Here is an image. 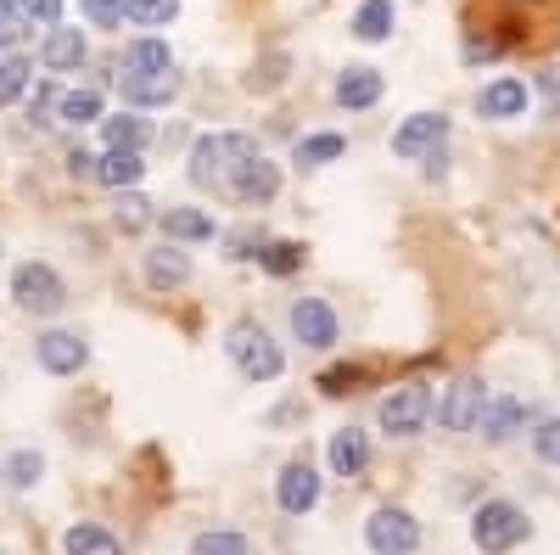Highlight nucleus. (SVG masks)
<instances>
[{"label":"nucleus","mask_w":560,"mask_h":555,"mask_svg":"<svg viewBox=\"0 0 560 555\" xmlns=\"http://www.w3.org/2000/svg\"><path fill=\"white\" fill-rule=\"evenodd\" d=\"M224 354L236 359V370L247 382H275L280 370H287V354H280V343L264 332V326H253V320H236V326L224 332Z\"/></svg>","instance_id":"1"},{"label":"nucleus","mask_w":560,"mask_h":555,"mask_svg":"<svg viewBox=\"0 0 560 555\" xmlns=\"http://www.w3.org/2000/svg\"><path fill=\"white\" fill-rule=\"evenodd\" d=\"M527 533H533L527 511H522V505H510V499H488L482 511L471 517V539H477L482 555H510Z\"/></svg>","instance_id":"2"},{"label":"nucleus","mask_w":560,"mask_h":555,"mask_svg":"<svg viewBox=\"0 0 560 555\" xmlns=\"http://www.w3.org/2000/svg\"><path fill=\"white\" fill-rule=\"evenodd\" d=\"M253 152H258V147L247 141V135H236V129L202 135V141L191 147V180H197V185H213V192H219V185H224V174L236 169L242 158H253Z\"/></svg>","instance_id":"3"},{"label":"nucleus","mask_w":560,"mask_h":555,"mask_svg":"<svg viewBox=\"0 0 560 555\" xmlns=\"http://www.w3.org/2000/svg\"><path fill=\"white\" fill-rule=\"evenodd\" d=\"M12 298L23 314H62L68 303V287L51 264H18L12 269Z\"/></svg>","instance_id":"4"},{"label":"nucleus","mask_w":560,"mask_h":555,"mask_svg":"<svg viewBox=\"0 0 560 555\" xmlns=\"http://www.w3.org/2000/svg\"><path fill=\"white\" fill-rule=\"evenodd\" d=\"M427 415H432V388L427 382H404V388H393L382 398L376 421H382L387 438H415L420 427H427Z\"/></svg>","instance_id":"5"},{"label":"nucleus","mask_w":560,"mask_h":555,"mask_svg":"<svg viewBox=\"0 0 560 555\" xmlns=\"http://www.w3.org/2000/svg\"><path fill=\"white\" fill-rule=\"evenodd\" d=\"M224 197H236L242 208H264L275 192H280V169L264 158V152H253V158H242L236 169L224 174V185H219Z\"/></svg>","instance_id":"6"},{"label":"nucleus","mask_w":560,"mask_h":555,"mask_svg":"<svg viewBox=\"0 0 560 555\" xmlns=\"http://www.w3.org/2000/svg\"><path fill=\"white\" fill-rule=\"evenodd\" d=\"M364 544L376 555H415L420 550V522L409 511H398V505H382V511H370V522H364Z\"/></svg>","instance_id":"7"},{"label":"nucleus","mask_w":560,"mask_h":555,"mask_svg":"<svg viewBox=\"0 0 560 555\" xmlns=\"http://www.w3.org/2000/svg\"><path fill=\"white\" fill-rule=\"evenodd\" d=\"M482 404H488V388H482L477 377H459V382L443 393V404H438V427H443V432H471L477 415H482Z\"/></svg>","instance_id":"8"},{"label":"nucleus","mask_w":560,"mask_h":555,"mask_svg":"<svg viewBox=\"0 0 560 555\" xmlns=\"http://www.w3.org/2000/svg\"><path fill=\"white\" fill-rule=\"evenodd\" d=\"M275 505L287 517H308L314 505H319V472L308 466V460H292V466L275 477Z\"/></svg>","instance_id":"9"},{"label":"nucleus","mask_w":560,"mask_h":555,"mask_svg":"<svg viewBox=\"0 0 560 555\" xmlns=\"http://www.w3.org/2000/svg\"><path fill=\"white\" fill-rule=\"evenodd\" d=\"M443 135H448V118H443V113H409V118L393 129V152H398V158H427Z\"/></svg>","instance_id":"10"},{"label":"nucleus","mask_w":560,"mask_h":555,"mask_svg":"<svg viewBox=\"0 0 560 555\" xmlns=\"http://www.w3.org/2000/svg\"><path fill=\"white\" fill-rule=\"evenodd\" d=\"M34 359L51 370V377H79L84 359H90V348H84L79 332H45V337L34 343Z\"/></svg>","instance_id":"11"},{"label":"nucleus","mask_w":560,"mask_h":555,"mask_svg":"<svg viewBox=\"0 0 560 555\" xmlns=\"http://www.w3.org/2000/svg\"><path fill=\"white\" fill-rule=\"evenodd\" d=\"M292 332L303 348H331L337 343V314L325 298H298L292 303Z\"/></svg>","instance_id":"12"},{"label":"nucleus","mask_w":560,"mask_h":555,"mask_svg":"<svg viewBox=\"0 0 560 555\" xmlns=\"http://www.w3.org/2000/svg\"><path fill=\"white\" fill-rule=\"evenodd\" d=\"M179 96V73L163 68V73H124V107H168Z\"/></svg>","instance_id":"13"},{"label":"nucleus","mask_w":560,"mask_h":555,"mask_svg":"<svg viewBox=\"0 0 560 555\" xmlns=\"http://www.w3.org/2000/svg\"><path fill=\"white\" fill-rule=\"evenodd\" d=\"M522 421H527V404H522V398H488L482 415H477V432H482L488 443H510Z\"/></svg>","instance_id":"14"},{"label":"nucleus","mask_w":560,"mask_h":555,"mask_svg":"<svg viewBox=\"0 0 560 555\" xmlns=\"http://www.w3.org/2000/svg\"><path fill=\"white\" fill-rule=\"evenodd\" d=\"M325 460H331L337 477H359V472L370 466V438H364L359 427H342V432H331V449H325Z\"/></svg>","instance_id":"15"},{"label":"nucleus","mask_w":560,"mask_h":555,"mask_svg":"<svg viewBox=\"0 0 560 555\" xmlns=\"http://www.w3.org/2000/svg\"><path fill=\"white\" fill-rule=\"evenodd\" d=\"M477 113L482 118H522L527 113V84L522 79H493L477 96Z\"/></svg>","instance_id":"16"},{"label":"nucleus","mask_w":560,"mask_h":555,"mask_svg":"<svg viewBox=\"0 0 560 555\" xmlns=\"http://www.w3.org/2000/svg\"><path fill=\"white\" fill-rule=\"evenodd\" d=\"M102 141L113 147V152H140L152 141V124L140 118L135 107H124V113H113V118H102Z\"/></svg>","instance_id":"17"},{"label":"nucleus","mask_w":560,"mask_h":555,"mask_svg":"<svg viewBox=\"0 0 560 555\" xmlns=\"http://www.w3.org/2000/svg\"><path fill=\"white\" fill-rule=\"evenodd\" d=\"M147 281H152L158 292L191 281V258L179 253V242H168V247H152V253H147Z\"/></svg>","instance_id":"18"},{"label":"nucleus","mask_w":560,"mask_h":555,"mask_svg":"<svg viewBox=\"0 0 560 555\" xmlns=\"http://www.w3.org/2000/svg\"><path fill=\"white\" fill-rule=\"evenodd\" d=\"M90 174H96L102 185H107V192H129V185H140V174H147V163H140V152H102L96 158V169H90Z\"/></svg>","instance_id":"19"},{"label":"nucleus","mask_w":560,"mask_h":555,"mask_svg":"<svg viewBox=\"0 0 560 555\" xmlns=\"http://www.w3.org/2000/svg\"><path fill=\"white\" fill-rule=\"evenodd\" d=\"M158 224L168 242H213V230H219L213 213H202V208H168Z\"/></svg>","instance_id":"20"},{"label":"nucleus","mask_w":560,"mask_h":555,"mask_svg":"<svg viewBox=\"0 0 560 555\" xmlns=\"http://www.w3.org/2000/svg\"><path fill=\"white\" fill-rule=\"evenodd\" d=\"M337 102L353 107V113H359V107H376V102H382V73H376V68H348V73L337 79Z\"/></svg>","instance_id":"21"},{"label":"nucleus","mask_w":560,"mask_h":555,"mask_svg":"<svg viewBox=\"0 0 560 555\" xmlns=\"http://www.w3.org/2000/svg\"><path fill=\"white\" fill-rule=\"evenodd\" d=\"M62 550H68V555H124L118 533H107L102 522H79V528H68V533H62Z\"/></svg>","instance_id":"22"},{"label":"nucleus","mask_w":560,"mask_h":555,"mask_svg":"<svg viewBox=\"0 0 560 555\" xmlns=\"http://www.w3.org/2000/svg\"><path fill=\"white\" fill-rule=\"evenodd\" d=\"M39 57H45V68H79L84 62V34L51 23V34H45V45H39Z\"/></svg>","instance_id":"23"},{"label":"nucleus","mask_w":560,"mask_h":555,"mask_svg":"<svg viewBox=\"0 0 560 555\" xmlns=\"http://www.w3.org/2000/svg\"><path fill=\"white\" fill-rule=\"evenodd\" d=\"M163 68H174V57H168V39H135L129 51H124V73H163Z\"/></svg>","instance_id":"24"},{"label":"nucleus","mask_w":560,"mask_h":555,"mask_svg":"<svg viewBox=\"0 0 560 555\" xmlns=\"http://www.w3.org/2000/svg\"><path fill=\"white\" fill-rule=\"evenodd\" d=\"M393 23H398L393 0H364V7L353 12V34H359V39H370V45L387 39V34H393Z\"/></svg>","instance_id":"25"},{"label":"nucleus","mask_w":560,"mask_h":555,"mask_svg":"<svg viewBox=\"0 0 560 555\" xmlns=\"http://www.w3.org/2000/svg\"><path fill=\"white\" fill-rule=\"evenodd\" d=\"M57 118L62 124H102V90H68V96H57Z\"/></svg>","instance_id":"26"},{"label":"nucleus","mask_w":560,"mask_h":555,"mask_svg":"<svg viewBox=\"0 0 560 555\" xmlns=\"http://www.w3.org/2000/svg\"><path fill=\"white\" fill-rule=\"evenodd\" d=\"M342 152H348V141H342V135H303L292 158H298L303 169H319V163H337Z\"/></svg>","instance_id":"27"},{"label":"nucleus","mask_w":560,"mask_h":555,"mask_svg":"<svg viewBox=\"0 0 560 555\" xmlns=\"http://www.w3.org/2000/svg\"><path fill=\"white\" fill-rule=\"evenodd\" d=\"M124 18L135 28H163L179 18V0H124Z\"/></svg>","instance_id":"28"},{"label":"nucleus","mask_w":560,"mask_h":555,"mask_svg":"<svg viewBox=\"0 0 560 555\" xmlns=\"http://www.w3.org/2000/svg\"><path fill=\"white\" fill-rule=\"evenodd\" d=\"M258 264H264L269 275H292V269L303 264V247H298V242H264V247H258Z\"/></svg>","instance_id":"29"},{"label":"nucleus","mask_w":560,"mask_h":555,"mask_svg":"<svg viewBox=\"0 0 560 555\" xmlns=\"http://www.w3.org/2000/svg\"><path fill=\"white\" fill-rule=\"evenodd\" d=\"M191 555H247V539H242V533H230V528H219V533H197V539H191Z\"/></svg>","instance_id":"30"},{"label":"nucleus","mask_w":560,"mask_h":555,"mask_svg":"<svg viewBox=\"0 0 560 555\" xmlns=\"http://www.w3.org/2000/svg\"><path fill=\"white\" fill-rule=\"evenodd\" d=\"M23 90H28V62L23 57H7V62H0V107H12Z\"/></svg>","instance_id":"31"},{"label":"nucleus","mask_w":560,"mask_h":555,"mask_svg":"<svg viewBox=\"0 0 560 555\" xmlns=\"http://www.w3.org/2000/svg\"><path fill=\"white\" fill-rule=\"evenodd\" d=\"M39 472H45V460H39L34 449H18V454L7 460V477H12L18 488H34V483H39Z\"/></svg>","instance_id":"32"},{"label":"nucleus","mask_w":560,"mask_h":555,"mask_svg":"<svg viewBox=\"0 0 560 555\" xmlns=\"http://www.w3.org/2000/svg\"><path fill=\"white\" fill-rule=\"evenodd\" d=\"M147 219H152V203H147V197H140L135 185H129V192L118 197V224H124V230H140Z\"/></svg>","instance_id":"33"},{"label":"nucleus","mask_w":560,"mask_h":555,"mask_svg":"<svg viewBox=\"0 0 560 555\" xmlns=\"http://www.w3.org/2000/svg\"><path fill=\"white\" fill-rule=\"evenodd\" d=\"M364 377H370L364 365H337V370H325V377H319V388H325V393H353Z\"/></svg>","instance_id":"34"},{"label":"nucleus","mask_w":560,"mask_h":555,"mask_svg":"<svg viewBox=\"0 0 560 555\" xmlns=\"http://www.w3.org/2000/svg\"><path fill=\"white\" fill-rule=\"evenodd\" d=\"M79 12L96 28H113V23H124V0H79Z\"/></svg>","instance_id":"35"},{"label":"nucleus","mask_w":560,"mask_h":555,"mask_svg":"<svg viewBox=\"0 0 560 555\" xmlns=\"http://www.w3.org/2000/svg\"><path fill=\"white\" fill-rule=\"evenodd\" d=\"M533 449H538V460H549V466H560V421H544V427L533 432Z\"/></svg>","instance_id":"36"},{"label":"nucleus","mask_w":560,"mask_h":555,"mask_svg":"<svg viewBox=\"0 0 560 555\" xmlns=\"http://www.w3.org/2000/svg\"><path fill=\"white\" fill-rule=\"evenodd\" d=\"M23 18H34V23H62V0H23Z\"/></svg>","instance_id":"37"},{"label":"nucleus","mask_w":560,"mask_h":555,"mask_svg":"<svg viewBox=\"0 0 560 555\" xmlns=\"http://www.w3.org/2000/svg\"><path fill=\"white\" fill-rule=\"evenodd\" d=\"M23 23H28V18H23L18 7H0V45H18V39H23Z\"/></svg>","instance_id":"38"},{"label":"nucleus","mask_w":560,"mask_h":555,"mask_svg":"<svg viewBox=\"0 0 560 555\" xmlns=\"http://www.w3.org/2000/svg\"><path fill=\"white\" fill-rule=\"evenodd\" d=\"M51 107H57V96H51V90H45V84H39V90H34V96H28V113H34V118H45V113H51Z\"/></svg>","instance_id":"39"},{"label":"nucleus","mask_w":560,"mask_h":555,"mask_svg":"<svg viewBox=\"0 0 560 555\" xmlns=\"http://www.w3.org/2000/svg\"><path fill=\"white\" fill-rule=\"evenodd\" d=\"M68 169H73V174H90V169H96V158L79 147V152H68Z\"/></svg>","instance_id":"40"},{"label":"nucleus","mask_w":560,"mask_h":555,"mask_svg":"<svg viewBox=\"0 0 560 555\" xmlns=\"http://www.w3.org/2000/svg\"><path fill=\"white\" fill-rule=\"evenodd\" d=\"M0 7H18V12H23V0H0Z\"/></svg>","instance_id":"41"}]
</instances>
